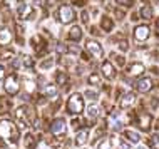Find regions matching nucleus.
I'll return each mask as SVG.
<instances>
[{"label": "nucleus", "mask_w": 159, "mask_h": 149, "mask_svg": "<svg viewBox=\"0 0 159 149\" xmlns=\"http://www.w3.org/2000/svg\"><path fill=\"white\" fill-rule=\"evenodd\" d=\"M0 139L8 146H17L20 141V129L10 119H0Z\"/></svg>", "instance_id": "1"}, {"label": "nucleus", "mask_w": 159, "mask_h": 149, "mask_svg": "<svg viewBox=\"0 0 159 149\" xmlns=\"http://www.w3.org/2000/svg\"><path fill=\"white\" fill-rule=\"evenodd\" d=\"M66 111L70 116H80L85 111V102H84V96L80 92H72L69 96V99L66 102Z\"/></svg>", "instance_id": "2"}, {"label": "nucleus", "mask_w": 159, "mask_h": 149, "mask_svg": "<svg viewBox=\"0 0 159 149\" xmlns=\"http://www.w3.org/2000/svg\"><path fill=\"white\" fill-rule=\"evenodd\" d=\"M3 91L8 97H17L22 91V82H20V77L17 72H12L8 74L5 79H3Z\"/></svg>", "instance_id": "3"}, {"label": "nucleus", "mask_w": 159, "mask_h": 149, "mask_svg": "<svg viewBox=\"0 0 159 149\" xmlns=\"http://www.w3.org/2000/svg\"><path fill=\"white\" fill-rule=\"evenodd\" d=\"M55 19H57L59 24L67 25V24H74L77 19V14L74 10V7L69 5V3H61L57 7V12H55Z\"/></svg>", "instance_id": "4"}, {"label": "nucleus", "mask_w": 159, "mask_h": 149, "mask_svg": "<svg viewBox=\"0 0 159 149\" xmlns=\"http://www.w3.org/2000/svg\"><path fill=\"white\" fill-rule=\"evenodd\" d=\"M66 129H67V122H66V119H64V117L50 119L49 133L52 134V138H55V139H66Z\"/></svg>", "instance_id": "5"}, {"label": "nucleus", "mask_w": 159, "mask_h": 149, "mask_svg": "<svg viewBox=\"0 0 159 149\" xmlns=\"http://www.w3.org/2000/svg\"><path fill=\"white\" fill-rule=\"evenodd\" d=\"M30 47L34 49V52H35L37 57L44 59L47 57V52H49V44H47V40L44 39V35H40V34H35V35L30 37Z\"/></svg>", "instance_id": "6"}, {"label": "nucleus", "mask_w": 159, "mask_h": 149, "mask_svg": "<svg viewBox=\"0 0 159 149\" xmlns=\"http://www.w3.org/2000/svg\"><path fill=\"white\" fill-rule=\"evenodd\" d=\"M17 20H20V22H24V20H34L35 19V10H34V7L30 3H19L17 5Z\"/></svg>", "instance_id": "7"}, {"label": "nucleus", "mask_w": 159, "mask_h": 149, "mask_svg": "<svg viewBox=\"0 0 159 149\" xmlns=\"http://www.w3.org/2000/svg\"><path fill=\"white\" fill-rule=\"evenodd\" d=\"M137 101V94L136 92H126V94H122V97L119 99V107H121V111H129L134 107Z\"/></svg>", "instance_id": "8"}, {"label": "nucleus", "mask_w": 159, "mask_h": 149, "mask_svg": "<svg viewBox=\"0 0 159 149\" xmlns=\"http://www.w3.org/2000/svg\"><path fill=\"white\" fill-rule=\"evenodd\" d=\"M85 50H87V54L89 55H92V57H102L104 55V49H102V45L99 44L97 40H92V39H89V40H85Z\"/></svg>", "instance_id": "9"}, {"label": "nucleus", "mask_w": 159, "mask_h": 149, "mask_svg": "<svg viewBox=\"0 0 159 149\" xmlns=\"http://www.w3.org/2000/svg\"><path fill=\"white\" fill-rule=\"evenodd\" d=\"M132 35H134V40L139 42V44H143V42H146L151 37V30H149L148 25H137V27L134 29V32H132Z\"/></svg>", "instance_id": "10"}, {"label": "nucleus", "mask_w": 159, "mask_h": 149, "mask_svg": "<svg viewBox=\"0 0 159 149\" xmlns=\"http://www.w3.org/2000/svg\"><path fill=\"white\" fill-rule=\"evenodd\" d=\"M154 87V82L151 77H139L136 82V91L141 92V94H148V92H151Z\"/></svg>", "instance_id": "11"}, {"label": "nucleus", "mask_w": 159, "mask_h": 149, "mask_svg": "<svg viewBox=\"0 0 159 149\" xmlns=\"http://www.w3.org/2000/svg\"><path fill=\"white\" fill-rule=\"evenodd\" d=\"M101 74L104 75L107 80H114L116 75H117V70H116L114 64L111 61H104L101 64Z\"/></svg>", "instance_id": "12"}, {"label": "nucleus", "mask_w": 159, "mask_h": 149, "mask_svg": "<svg viewBox=\"0 0 159 149\" xmlns=\"http://www.w3.org/2000/svg\"><path fill=\"white\" fill-rule=\"evenodd\" d=\"M152 126V116L148 112H141L137 114V127H139L141 131H144V133H148L149 129H151Z\"/></svg>", "instance_id": "13"}, {"label": "nucleus", "mask_w": 159, "mask_h": 149, "mask_svg": "<svg viewBox=\"0 0 159 149\" xmlns=\"http://www.w3.org/2000/svg\"><path fill=\"white\" fill-rule=\"evenodd\" d=\"M89 134H91V131H89V127H82V129H79L74 136V146L75 147H82L84 144H87L89 141Z\"/></svg>", "instance_id": "14"}, {"label": "nucleus", "mask_w": 159, "mask_h": 149, "mask_svg": "<svg viewBox=\"0 0 159 149\" xmlns=\"http://www.w3.org/2000/svg\"><path fill=\"white\" fill-rule=\"evenodd\" d=\"M12 40H14V32L7 25L0 27V47H8Z\"/></svg>", "instance_id": "15"}, {"label": "nucleus", "mask_w": 159, "mask_h": 149, "mask_svg": "<svg viewBox=\"0 0 159 149\" xmlns=\"http://www.w3.org/2000/svg\"><path fill=\"white\" fill-rule=\"evenodd\" d=\"M82 37H84L82 27H80V25H72V27L69 29L66 39H67L69 42H79L80 39H82Z\"/></svg>", "instance_id": "16"}, {"label": "nucleus", "mask_w": 159, "mask_h": 149, "mask_svg": "<svg viewBox=\"0 0 159 149\" xmlns=\"http://www.w3.org/2000/svg\"><path fill=\"white\" fill-rule=\"evenodd\" d=\"M42 96L47 97V99H55V97H59V87L55 86V84H45L44 87H42Z\"/></svg>", "instance_id": "17"}, {"label": "nucleus", "mask_w": 159, "mask_h": 149, "mask_svg": "<svg viewBox=\"0 0 159 149\" xmlns=\"http://www.w3.org/2000/svg\"><path fill=\"white\" fill-rule=\"evenodd\" d=\"M144 64L143 62H132L131 65L127 67V74L131 75V77H139V75L144 74Z\"/></svg>", "instance_id": "18"}, {"label": "nucleus", "mask_w": 159, "mask_h": 149, "mask_svg": "<svg viewBox=\"0 0 159 149\" xmlns=\"http://www.w3.org/2000/svg\"><path fill=\"white\" fill-rule=\"evenodd\" d=\"M22 142H24V149H35L39 141H37V136L34 133H25L22 138Z\"/></svg>", "instance_id": "19"}, {"label": "nucleus", "mask_w": 159, "mask_h": 149, "mask_svg": "<svg viewBox=\"0 0 159 149\" xmlns=\"http://www.w3.org/2000/svg\"><path fill=\"white\" fill-rule=\"evenodd\" d=\"M85 116H87V119L89 121H96V119L99 117V112H101V107L96 104V102H91V104L85 107Z\"/></svg>", "instance_id": "20"}, {"label": "nucleus", "mask_w": 159, "mask_h": 149, "mask_svg": "<svg viewBox=\"0 0 159 149\" xmlns=\"http://www.w3.org/2000/svg\"><path fill=\"white\" fill-rule=\"evenodd\" d=\"M54 79H55V82H54L55 86H57V87H64V86H67V82H69V74L66 70L59 69V70H55Z\"/></svg>", "instance_id": "21"}, {"label": "nucleus", "mask_w": 159, "mask_h": 149, "mask_svg": "<svg viewBox=\"0 0 159 149\" xmlns=\"http://www.w3.org/2000/svg\"><path fill=\"white\" fill-rule=\"evenodd\" d=\"M122 136H124V139H126L127 142H134V144H137L141 141V136H139V133L137 131H134V129H124L122 131Z\"/></svg>", "instance_id": "22"}, {"label": "nucleus", "mask_w": 159, "mask_h": 149, "mask_svg": "<svg viewBox=\"0 0 159 149\" xmlns=\"http://www.w3.org/2000/svg\"><path fill=\"white\" fill-rule=\"evenodd\" d=\"M101 29L107 34H111L114 30V20L111 19L109 15H102L101 17Z\"/></svg>", "instance_id": "23"}, {"label": "nucleus", "mask_w": 159, "mask_h": 149, "mask_svg": "<svg viewBox=\"0 0 159 149\" xmlns=\"http://www.w3.org/2000/svg\"><path fill=\"white\" fill-rule=\"evenodd\" d=\"M15 57V49H12L10 45L8 47H0V61L5 62V61H12Z\"/></svg>", "instance_id": "24"}, {"label": "nucleus", "mask_w": 159, "mask_h": 149, "mask_svg": "<svg viewBox=\"0 0 159 149\" xmlns=\"http://www.w3.org/2000/svg\"><path fill=\"white\" fill-rule=\"evenodd\" d=\"M101 74H97V72H91V74H89L87 75V84H89V86H91V87H101Z\"/></svg>", "instance_id": "25"}, {"label": "nucleus", "mask_w": 159, "mask_h": 149, "mask_svg": "<svg viewBox=\"0 0 159 149\" xmlns=\"http://www.w3.org/2000/svg\"><path fill=\"white\" fill-rule=\"evenodd\" d=\"M54 64H55L54 55H47V57L40 59V64H39V65H40V70H49L54 67Z\"/></svg>", "instance_id": "26"}, {"label": "nucleus", "mask_w": 159, "mask_h": 149, "mask_svg": "<svg viewBox=\"0 0 159 149\" xmlns=\"http://www.w3.org/2000/svg\"><path fill=\"white\" fill-rule=\"evenodd\" d=\"M84 99L91 101V102H97L99 101V91L97 89H85V91L82 92Z\"/></svg>", "instance_id": "27"}, {"label": "nucleus", "mask_w": 159, "mask_h": 149, "mask_svg": "<svg viewBox=\"0 0 159 149\" xmlns=\"http://www.w3.org/2000/svg\"><path fill=\"white\" fill-rule=\"evenodd\" d=\"M139 17L144 20H151L152 19V7L151 5H143L139 10Z\"/></svg>", "instance_id": "28"}, {"label": "nucleus", "mask_w": 159, "mask_h": 149, "mask_svg": "<svg viewBox=\"0 0 159 149\" xmlns=\"http://www.w3.org/2000/svg\"><path fill=\"white\" fill-rule=\"evenodd\" d=\"M82 122H84V119H80L79 116H72V119H70V127L77 133L79 129H82V127H84Z\"/></svg>", "instance_id": "29"}, {"label": "nucleus", "mask_w": 159, "mask_h": 149, "mask_svg": "<svg viewBox=\"0 0 159 149\" xmlns=\"http://www.w3.org/2000/svg\"><path fill=\"white\" fill-rule=\"evenodd\" d=\"M22 67L24 69H34V67H35L34 57H30V55H24L22 57Z\"/></svg>", "instance_id": "30"}, {"label": "nucleus", "mask_w": 159, "mask_h": 149, "mask_svg": "<svg viewBox=\"0 0 159 149\" xmlns=\"http://www.w3.org/2000/svg\"><path fill=\"white\" fill-rule=\"evenodd\" d=\"M55 52H57V55H67L69 54V45L64 44V42H57V44H55Z\"/></svg>", "instance_id": "31"}, {"label": "nucleus", "mask_w": 159, "mask_h": 149, "mask_svg": "<svg viewBox=\"0 0 159 149\" xmlns=\"http://www.w3.org/2000/svg\"><path fill=\"white\" fill-rule=\"evenodd\" d=\"M111 57L114 59V62H116V65H117V67H121V69H122V67L126 65V57H124V55L112 52V54H111Z\"/></svg>", "instance_id": "32"}, {"label": "nucleus", "mask_w": 159, "mask_h": 149, "mask_svg": "<svg viewBox=\"0 0 159 149\" xmlns=\"http://www.w3.org/2000/svg\"><path fill=\"white\" fill-rule=\"evenodd\" d=\"M89 20H91V14H89L85 8H82V10H80V22H82L84 25H87Z\"/></svg>", "instance_id": "33"}, {"label": "nucleus", "mask_w": 159, "mask_h": 149, "mask_svg": "<svg viewBox=\"0 0 159 149\" xmlns=\"http://www.w3.org/2000/svg\"><path fill=\"white\" fill-rule=\"evenodd\" d=\"M116 3L121 5L122 8H129V7L134 5V0H116Z\"/></svg>", "instance_id": "34"}, {"label": "nucleus", "mask_w": 159, "mask_h": 149, "mask_svg": "<svg viewBox=\"0 0 159 149\" xmlns=\"http://www.w3.org/2000/svg\"><path fill=\"white\" fill-rule=\"evenodd\" d=\"M114 14H116V19H117V20H124V19H126V10H124V8H116Z\"/></svg>", "instance_id": "35"}, {"label": "nucleus", "mask_w": 159, "mask_h": 149, "mask_svg": "<svg viewBox=\"0 0 159 149\" xmlns=\"http://www.w3.org/2000/svg\"><path fill=\"white\" fill-rule=\"evenodd\" d=\"M117 47H119V50L126 52V50L129 49V42H127L126 39H121V40H119V44H117Z\"/></svg>", "instance_id": "36"}, {"label": "nucleus", "mask_w": 159, "mask_h": 149, "mask_svg": "<svg viewBox=\"0 0 159 149\" xmlns=\"http://www.w3.org/2000/svg\"><path fill=\"white\" fill-rule=\"evenodd\" d=\"M22 65V59H12V62H10V67H12V70H19V67Z\"/></svg>", "instance_id": "37"}, {"label": "nucleus", "mask_w": 159, "mask_h": 149, "mask_svg": "<svg viewBox=\"0 0 159 149\" xmlns=\"http://www.w3.org/2000/svg\"><path fill=\"white\" fill-rule=\"evenodd\" d=\"M97 149H112V146H111V141H107V139H102L101 144L97 146Z\"/></svg>", "instance_id": "38"}, {"label": "nucleus", "mask_w": 159, "mask_h": 149, "mask_svg": "<svg viewBox=\"0 0 159 149\" xmlns=\"http://www.w3.org/2000/svg\"><path fill=\"white\" fill-rule=\"evenodd\" d=\"M59 5V0H47L45 2V8H52Z\"/></svg>", "instance_id": "39"}, {"label": "nucleus", "mask_w": 159, "mask_h": 149, "mask_svg": "<svg viewBox=\"0 0 159 149\" xmlns=\"http://www.w3.org/2000/svg\"><path fill=\"white\" fill-rule=\"evenodd\" d=\"M157 102H159V101H157V97H156V96H152V97H151V101H149V106H151V109H157Z\"/></svg>", "instance_id": "40"}, {"label": "nucleus", "mask_w": 159, "mask_h": 149, "mask_svg": "<svg viewBox=\"0 0 159 149\" xmlns=\"http://www.w3.org/2000/svg\"><path fill=\"white\" fill-rule=\"evenodd\" d=\"M74 5H75V7L84 8L85 5H87V0H74Z\"/></svg>", "instance_id": "41"}, {"label": "nucleus", "mask_w": 159, "mask_h": 149, "mask_svg": "<svg viewBox=\"0 0 159 149\" xmlns=\"http://www.w3.org/2000/svg\"><path fill=\"white\" fill-rule=\"evenodd\" d=\"M89 32H91V35H94V37H101V32L97 30V27H91Z\"/></svg>", "instance_id": "42"}, {"label": "nucleus", "mask_w": 159, "mask_h": 149, "mask_svg": "<svg viewBox=\"0 0 159 149\" xmlns=\"http://www.w3.org/2000/svg\"><path fill=\"white\" fill-rule=\"evenodd\" d=\"M7 77V69L0 64V79H5Z\"/></svg>", "instance_id": "43"}, {"label": "nucleus", "mask_w": 159, "mask_h": 149, "mask_svg": "<svg viewBox=\"0 0 159 149\" xmlns=\"http://www.w3.org/2000/svg\"><path fill=\"white\" fill-rule=\"evenodd\" d=\"M79 55H80V59H82V61H85V62H89V61H91V57H89V54H87V52H84V50H82V52H80Z\"/></svg>", "instance_id": "44"}, {"label": "nucleus", "mask_w": 159, "mask_h": 149, "mask_svg": "<svg viewBox=\"0 0 159 149\" xmlns=\"http://www.w3.org/2000/svg\"><path fill=\"white\" fill-rule=\"evenodd\" d=\"M131 20H132V22H137V20H139V14L132 12V14H131Z\"/></svg>", "instance_id": "45"}, {"label": "nucleus", "mask_w": 159, "mask_h": 149, "mask_svg": "<svg viewBox=\"0 0 159 149\" xmlns=\"http://www.w3.org/2000/svg\"><path fill=\"white\" fill-rule=\"evenodd\" d=\"M156 27H157V30H159V17H157V20H156Z\"/></svg>", "instance_id": "46"}, {"label": "nucleus", "mask_w": 159, "mask_h": 149, "mask_svg": "<svg viewBox=\"0 0 159 149\" xmlns=\"http://www.w3.org/2000/svg\"><path fill=\"white\" fill-rule=\"evenodd\" d=\"M17 3H25V0H17Z\"/></svg>", "instance_id": "47"}, {"label": "nucleus", "mask_w": 159, "mask_h": 149, "mask_svg": "<svg viewBox=\"0 0 159 149\" xmlns=\"http://www.w3.org/2000/svg\"><path fill=\"white\" fill-rule=\"evenodd\" d=\"M0 146H3V141H2V139H0Z\"/></svg>", "instance_id": "48"}, {"label": "nucleus", "mask_w": 159, "mask_h": 149, "mask_svg": "<svg viewBox=\"0 0 159 149\" xmlns=\"http://www.w3.org/2000/svg\"><path fill=\"white\" fill-rule=\"evenodd\" d=\"M152 2H154V3H159V0H152Z\"/></svg>", "instance_id": "49"}]
</instances>
